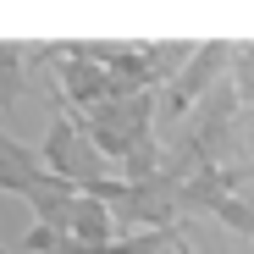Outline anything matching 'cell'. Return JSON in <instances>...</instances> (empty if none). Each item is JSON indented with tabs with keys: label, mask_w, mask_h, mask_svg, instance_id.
<instances>
[{
	"label": "cell",
	"mask_w": 254,
	"mask_h": 254,
	"mask_svg": "<svg viewBox=\"0 0 254 254\" xmlns=\"http://www.w3.org/2000/svg\"><path fill=\"white\" fill-rule=\"evenodd\" d=\"M0 172H17V177H33V172H45V155H33L28 144H17L6 127H0Z\"/></svg>",
	"instance_id": "4"
},
{
	"label": "cell",
	"mask_w": 254,
	"mask_h": 254,
	"mask_svg": "<svg viewBox=\"0 0 254 254\" xmlns=\"http://www.w3.org/2000/svg\"><path fill=\"white\" fill-rule=\"evenodd\" d=\"M177 243H183V238H177L172 227H160V232H122L105 254H177Z\"/></svg>",
	"instance_id": "3"
},
{
	"label": "cell",
	"mask_w": 254,
	"mask_h": 254,
	"mask_svg": "<svg viewBox=\"0 0 254 254\" xmlns=\"http://www.w3.org/2000/svg\"><path fill=\"white\" fill-rule=\"evenodd\" d=\"M22 254H72V232H56V227H28L22 238Z\"/></svg>",
	"instance_id": "5"
},
{
	"label": "cell",
	"mask_w": 254,
	"mask_h": 254,
	"mask_svg": "<svg viewBox=\"0 0 254 254\" xmlns=\"http://www.w3.org/2000/svg\"><path fill=\"white\" fill-rule=\"evenodd\" d=\"M77 144H83V133H77V116H72V111H61V116L50 122V133H45V172L66 177V172H72V155H77Z\"/></svg>",
	"instance_id": "1"
},
{
	"label": "cell",
	"mask_w": 254,
	"mask_h": 254,
	"mask_svg": "<svg viewBox=\"0 0 254 254\" xmlns=\"http://www.w3.org/2000/svg\"><path fill=\"white\" fill-rule=\"evenodd\" d=\"M28 45H17V39H0V105H17L22 100V83H28Z\"/></svg>",
	"instance_id": "2"
}]
</instances>
